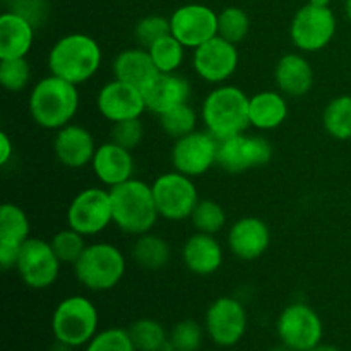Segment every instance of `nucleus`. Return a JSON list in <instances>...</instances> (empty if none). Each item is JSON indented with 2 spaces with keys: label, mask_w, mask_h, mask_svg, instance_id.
<instances>
[{
  "label": "nucleus",
  "mask_w": 351,
  "mask_h": 351,
  "mask_svg": "<svg viewBox=\"0 0 351 351\" xmlns=\"http://www.w3.org/2000/svg\"><path fill=\"white\" fill-rule=\"evenodd\" d=\"M226 243L237 259L256 261L264 256L271 243L269 226L256 216L240 218L230 226Z\"/></svg>",
  "instance_id": "19"
},
{
  "label": "nucleus",
  "mask_w": 351,
  "mask_h": 351,
  "mask_svg": "<svg viewBox=\"0 0 351 351\" xmlns=\"http://www.w3.org/2000/svg\"><path fill=\"white\" fill-rule=\"evenodd\" d=\"M171 34L185 48H199L218 36V12L204 3H185L170 16Z\"/></svg>",
  "instance_id": "15"
},
{
  "label": "nucleus",
  "mask_w": 351,
  "mask_h": 351,
  "mask_svg": "<svg viewBox=\"0 0 351 351\" xmlns=\"http://www.w3.org/2000/svg\"><path fill=\"white\" fill-rule=\"evenodd\" d=\"M127 263L122 250L108 242L91 243L74 264L79 285L91 291H108L125 276Z\"/></svg>",
  "instance_id": "6"
},
{
  "label": "nucleus",
  "mask_w": 351,
  "mask_h": 351,
  "mask_svg": "<svg viewBox=\"0 0 351 351\" xmlns=\"http://www.w3.org/2000/svg\"><path fill=\"white\" fill-rule=\"evenodd\" d=\"M101 60V48L95 38L84 33H71L50 48L47 62L50 74L79 86L99 71Z\"/></svg>",
  "instance_id": "4"
},
{
  "label": "nucleus",
  "mask_w": 351,
  "mask_h": 351,
  "mask_svg": "<svg viewBox=\"0 0 351 351\" xmlns=\"http://www.w3.org/2000/svg\"><path fill=\"white\" fill-rule=\"evenodd\" d=\"M308 3H312V5H317V7H329L331 0H308Z\"/></svg>",
  "instance_id": "44"
},
{
  "label": "nucleus",
  "mask_w": 351,
  "mask_h": 351,
  "mask_svg": "<svg viewBox=\"0 0 351 351\" xmlns=\"http://www.w3.org/2000/svg\"><path fill=\"white\" fill-rule=\"evenodd\" d=\"M112 71L113 79H119V81L132 84L139 89H143L158 74V69L149 51L143 47L127 48V50L120 51L113 58Z\"/></svg>",
  "instance_id": "26"
},
{
  "label": "nucleus",
  "mask_w": 351,
  "mask_h": 351,
  "mask_svg": "<svg viewBox=\"0 0 351 351\" xmlns=\"http://www.w3.org/2000/svg\"><path fill=\"white\" fill-rule=\"evenodd\" d=\"M273 158V146L263 136L239 134L230 139L219 141L218 167L228 173H242L267 165Z\"/></svg>",
  "instance_id": "14"
},
{
  "label": "nucleus",
  "mask_w": 351,
  "mask_h": 351,
  "mask_svg": "<svg viewBox=\"0 0 351 351\" xmlns=\"http://www.w3.org/2000/svg\"><path fill=\"white\" fill-rule=\"evenodd\" d=\"M29 218L23 208L3 202L0 208V266L3 271L16 267L23 243L29 239Z\"/></svg>",
  "instance_id": "20"
},
{
  "label": "nucleus",
  "mask_w": 351,
  "mask_h": 351,
  "mask_svg": "<svg viewBox=\"0 0 351 351\" xmlns=\"http://www.w3.org/2000/svg\"><path fill=\"white\" fill-rule=\"evenodd\" d=\"M98 308L82 295L64 298L51 315V332L55 341L67 348L88 345L98 332Z\"/></svg>",
  "instance_id": "5"
},
{
  "label": "nucleus",
  "mask_w": 351,
  "mask_h": 351,
  "mask_svg": "<svg viewBox=\"0 0 351 351\" xmlns=\"http://www.w3.org/2000/svg\"><path fill=\"white\" fill-rule=\"evenodd\" d=\"M273 351H291V350H288L287 346H285V345H281L280 348H278V350H273Z\"/></svg>",
  "instance_id": "46"
},
{
  "label": "nucleus",
  "mask_w": 351,
  "mask_h": 351,
  "mask_svg": "<svg viewBox=\"0 0 351 351\" xmlns=\"http://www.w3.org/2000/svg\"><path fill=\"white\" fill-rule=\"evenodd\" d=\"M182 261L195 276H211L223 264V247L215 235L195 232L185 240Z\"/></svg>",
  "instance_id": "23"
},
{
  "label": "nucleus",
  "mask_w": 351,
  "mask_h": 351,
  "mask_svg": "<svg viewBox=\"0 0 351 351\" xmlns=\"http://www.w3.org/2000/svg\"><path fill=\"white\" fill-rule=\"evenodd\" d=\"M322 125L338 141L351 139V96L343 95L331 99L322 112Z\"/></svg>",
  "instance_id": "30"
},
{
  "label": "nucleus",
  "mask_w": 351,
  "mask_h": 351,
  "mask_svg": "<svg viewBox=\"0 0 351 351\" xmlns=\"http://www.w3.org/2000/svg\"><path fill=\"white\" fill-rule=\"evenodd\" d=\"M249 326L247 311L233 297H219L206 311L204 329L213 343L219 348H232L243 339Z\"/></svg>",
  "instance_id": "10"
},
{
  "label": "nucleus",
  "mask_w": 351,
  "mask_h": 351,
  "mask_svg": "<svg viewBox=\"0 0 351 351\" xmlns=\"http://www.w3.org/2000/svg\"><path fill=\"white\" fill-rule=\"evenodd\" d=\"M274 81L285 96L300 98L314 86V69L304 55L287 53L274 67Z\"/></svg>",
  "instance_id": "24"
},
{
  "label": "nucleus",
  "mask_w": 351,
  "mask_h": 351,
  "mask_svg": "<svg viewBox=\"0 0 351 351\" xmlns=\"http://www.w3.org/2000/svg\"><path fill=\"white\" fill-rule=\"evenodd\" d=\"M113 223L110 191L88 187L79 192L67 208V225L84 237L101 233Z\"/></svg>",
  "instance_id": "11"
},
{
  "label": "nucleus",
  "mask_w": 351,
  "mask_h": 351,
  "mask_svg": "<svg viewBox=\"0 0 351 351\" xmlns=\"http://www.w3.org/2000/svg\"><path fill=\"white\" fill-rule=\"evenodd\" d=\"M250 127L257 130H274L288 119V103L283 93L261 91L249 99Z\"/></svg>",
  "instance_id": "27"
},
{
  "label": "nucleus",
  "mask_w": 351,
  "mask_h": 351,
  "mask_svg": "<svg viewBox=\"0 0 351 351\" xmlns=\"http://www.w3.org/2000/svg\"><path fill=\"white\" fill-rule=\"evenodd\" d=\"M84 351H137L134 346L129 329L108 328L98 331L91 341L84 346Z\"/></svg>",
  "instance_id": "38"
},
{
  "label": "nucleus",
  "mask_w": 351,
  "mask_h": 351,
  "mask_svg": "<svg viewBox=\"0 0 351 351\" xmlns=\"http://www.w3.org/2000/svg\"><path fill=\"white\" fill-rule=\"evenodd\" d=\"M249 99L239 86L218 84L208 93L201 106V119L208 132L218 141L243 134L250 127Z\"/></svg>",
  "instance_id": "2"
},
{
  "label": "nucleus",
  "mask_w": 351,
  "mask_h": 351,
  "mask_svg": "<svg viewBox=\"0 0 351 351\" xmlns=\"http://www.w3.org/2000/svg\"><path fill=\"white\" fill-rule=\"evenodd\" d=\"M10 10L26 17L36 27L38 24L43 23L45 14H47V5H45L43 0H12Z\"/></svg>",
  "instance_id": "41"
},
{
  "label": "nucleus",
  "mask_w": 351,
  "mask_h": 351,
  "mask_svg": "<svg viewBox=\"0 0 351 351\" xmlns=\"http://www.w3.org/2000/svg\"><path fill=\"white\" fill-rule=\"evenodd\" d=\"M151 187L160 218L168 221L191 219L195 206L201 201L194 180L177 170L160 175Z\"/></svg>",
  "instance_id": "7"
},
{
  "label": "nucleus",
  "mask_w": 351,
  "mask_h": 351,
  "mask_svg": "<svg viewBox=\"0 0 351 351\" xmlns=\"http://www.w3.org/2000/svg\"><path fill=\"white\" fill-rule=\"evenodd\" d=\"M191 221L197 232L216 235L225 228L226 213L219 206V202L213 201V199H201L192 213Z\"/></svg>",
  "instance_id": "34"
},
{
  "label": "nucleus",
  "mask_w": 351,
  "mask_h": 351,
  "mask_svg": "<svg viewBox=\"0 0 351 351\" xmlns=\"http://www.w3.org/2000/svg\"><path fill=\"white\" fill-rule=\"evenodd\" d=\"M239 60L237 45L230 43L221 36L206 41L204 45L195 48L192 55L195 74L209 84H223L228 81L235 74Z\"/></svg>",
  "instance_id": "16"
},
{
  "label": "nucleus",
  "mask_w": 351,
  "mask_h": 351,
  "mask_svg": "<svg viewBox=\"0 0 351 351\" xmlns=\"http://www.w3.org/2000/svg\"><path fill=\"white\" fill-rule=\"evenodd\" d=\"M171 34L170 27V17L158 16V14H151V16H144L143 19L137 21L136 27H134V36L139 47L149 48L151 45L156 43L163 36Z\"/></svg>",
  "instance_id": "39"
},
{
  "label": "nucleus",
  "mask_w": 351,
  "mask_h": 351,
  "mask_svg": "<svg viewBox=\"0 0 351 351\" xmlns=\"http://www.w3.org/2000/svg\"><path fill=\"white\" fill-rule=\"evenodd\" d=\"M171 249L160 235L147 232L136 237L132 245V259L139 267L146 271H158L170 263Z\"/></svg>",
  "instance_id": "28"
},
{
  "label": "nucleus",
  "mask_w": 351,
  "mask_h": 351,
  "mask_svg": "<svg viewBox=\"0 0 351 351\" xmlns=\"http://www.w3.org/2000/svg\"><path fill=\"white\" fill-rule=\"evenodd\" d=\"M336 34V17L329 7L307 3L300 7L290 24V38L300 51H319L328 47Z\"/></svg>",
  "instance_id": "12"
},
{
  "label": "nucleus",
  "mask_w": 351,
  "mask_h": 351,
  "mask_svg": "<svg viewBox=\"0 0 351 351\" xmlns=\"http://www.w3.org/2000/svg\"><path fill=\"white\" fill-rule=\"evenodd\" d=\"M147 51H149L158 72H163V74L178 72V69L184 64L185 47L173 34H168V36L158 40L156 43L147 48Z\"/></svg>",
  "instance_id": "31"
},
{
  "label": "nucleus",
  "mask_w": 351,
  "mask_h": 351,
  "mask_svg": "<svg viewBox=\"0 0 351 351\" xmlns=\"http://www.w3.org/2000/svg\"><path fill=\"white\" fill-rule=\"evenodd\" d=\"M129 335L132 338L137 351H163L168 350L170 332L165 329L156 319L144 317L132 322L129 328Z\"/></svg>",
  "instance_id": "29"
},
{
  "label": "nucleus",
  "mask_w": 351,
  "mask_h": 351,
  "mask_svg": "<svg viewBox=\"0 0 351 351\" xmlns=\"http://www.w3.org/2000/svg\"><path fill=\"white\" fill-rule=\"evenodd\" d=\"M160 125L167 136L173 137V139H180V137L195 130V127H197V113L189 103H184V105L175 106V108L160 115Z\"/></svg>",
  "instance_id": "33"
},
{
  "label": "nucleus",
  "mask_w": 351,
  "mask_h": 351,
  "mask_svg": "<svg viewBox=\"0 0 351 351\" xmlns=\"http://www.w3.org/2000/svg\"><path fill=\"white\" fill-rule=\"evenodd\" d=\"M96 106L103 119L108 120L110 123L141 119V115L147 110L143 91L136 86L119 81V79L106 82L99 89L98 96H96Z\"/></svg>",
  "instance_id": "17"
},
{
  "label": "nucleus",
  "mask_w": 351,
  "mask_h": 351,
  "mask_svg": "<svg viewBox=\"0 0 351 351\" xmlns=\"http://www.w3.org/2000/svg\"><path fill=\"white\" fill-rule=\"evenodd\" d=\"M141 91H143L147 112L160 117L175 106L189 103L192 88L189 79L178 72H171V74L158 72Z\"/></svg>",
  "instance_id": "18"
},
{
  "label": "nucleus",
  "mask_w": 351,
  "mask_h": 351,
  "mask_svg": "<svg viewBox=\"0 0 351 351\" xmlns=\"http://www.w3.org/2000/svg\"><path fill=\"white\" fill-rule=\"evenodd\" d=\"M345 9H346V16H348V19L351 21V0H346Z\"/></svg>",
  "instance_id": "45"
},
{
  "label": "nucleus",
  "mask_w": 351,
  "mask_h": 351,
  "mask_svg": "<svg viewBox=\"0 0 351 351\" xmlns=\"http://www.w3.org/2000/svg\"><path fill=\"white\" fill-rule=\"evenodd\" d=\"M308 351H341L338 348V346L335 345H326V343H319L317 346H314V348H311Z\"/></svg>",
  "instance_id": "43"
},
{
  "label": "nucleus",
  "mask_w": 351,
  "mask_h": 351,
  "mask_svg": "<svg viewBox=\"0 0 351 351\" xmlns=\"http://www.w3.org/2000/svg\"><path fill=\"white\" fill-rule=\"evenodd\" d=\"M163 351H171V350H163Z\"/></svg>",
  "instance_id": "47"
},
{
  "label": "nucleus",
  "mask_w": 351,
  "mask_h": 351,
  "mask_svg": "<svg viewBox=\"0 0 351 351\" xmlns=\"http://www.w3.org/2000/svg\"><path fill=\"white\" fill-rule=\"evenodd\" d=\"M31 67L24 58H0V84L10 93H19L29 84Z\"/></svg>",
  "instance_id": "37"
},
{
  "label": "nucleus",
  "mask_w": 351,
  "mask_h": 351,
  "mask_svg": "<svg viewBox=\"0 0 351 351\" xmlns=\"http://www.w3.org/2000/svg\"><path fill=\"white\" fill-rule=\"evenodd\" d=\"M91 168L96 178L108 189L130 180L134 175L132 151L119 146L113 141L103 143L96 147Z\"/></svg>",
  "instance_id": "22"
},
{
  "label": "nucleus",
  "mask_w": 351,
  "mask_h": 351,
  "mask_svg": "<svg viewBox=\"0 0 351 351\" xmlns=\"http://www.w3.org/2000/svg\"><path fill=\"white\" fill-rule=\"evenodd\" d=\"M34 43V26L21 14L7 10L0 16V58H24Z\"/></svg>",
  "instance_id": "25"
},
{
  "label": "nucleus",
  "mask_w": 351,
  "mask_h": 351,
  "mask_svg": "<svg viewBox=\"0 0 351 351\" xmlns=\"http://www.w3.org/2000/svg\"><path fill=\"white\" fill-rule=\"evenodd\" d=\"M108 191L112 197L113 225L120 232L139 237L153 230L160 213L151 185L137 178H130Z\"/></svg>",
  "instance_id": "3"
},
{
  "label": "nucleus",
  "mask_w": 351,
  "mask_h": 351,
  "mask_svg": "<svg viewBox=\"0 0 351 351\" xmlns=\"http://www.w3.org/2000/svg\"><path fill=\"white\" fill-rule=\"evenodd\" d=\"M31 119L47 130L69 125L79 110L77 86L50 74L33 86L27 99Z\"/></svg>",
  "instance_id": "1"
},
{
  "label": "nucleus",
  "mask_w": 351,
  "mask_h": 351,
  "mask_svg": "<svg viewBox=\"0 0 351 351\" xmlns=\"http://www.w3.org/2000/svg\"><path fill=\"white\" fill-rule=\"evenodd\" d=\"M96 143L93 134L86 127L69 123L57 130L53 137V153L58 163L77 170L91 165L96 153Z\"/></svg>",
  "instance_id": "21"
},
{
  "label": "nucleus",
  "mask_w": 351,
  "mask_h": 351,
  "mask_svg": "<svg viewBox=\"0 0 351 351\" xmlns=\"http://www.w3.org/2000/svg\"><path fill=\"white\" fill-rule=\"evenodd\" d=\"M204 341V329L192 319L177 322L170 331L168 350L171 351H199Z\"/></svg>",
  "instance_id": "36"
},
{
  "label": "nucleus",
  "mask_w": 351,
  "mask_h": 351,
  "mask_svg": "<svg viewBox=\"0 0 351 351\" xmlns=\"http://www.w3.org/2000/svg\"><path fill=\"white\" fill-rule=\"evenodd\" d=\"M14 154V143L9 134L0 132V165H7Z\"/></svg>",
  "instance_id": "42"
},
{
  "label": "nucleus",
  "mask_w": 351,
  "mask_h": 351,
  "mask_svg": "<svg viewBox=\"0 0 351 351\" xmlns=\"http://www.w3.org/2000/svg\"><path fill=\"white\" fill-rule=\"evenodd\" d=\"M219 141L208 130H194L187 136L175 139L171 147L173 168L187 177L204 175L218 163Z\"/></svg>",
  "instance_id": "13"
},
{
  "label": "nucleus",
  "mask_w": 351,
  "mask_h": 351,
  "mask_svg": "<svg viewBox=\"0 0 351 351\" xmlns=\"http://www.w3.org/2000/svg\"><path fill=\"white\" fill-rule=\"evenodd\" d=\"M60 266L62 263L51 249L50 242L29 237L21 247L14 269L27 288L47 290L57 283Z\"/></svg>",
  "instance_id": "9"
},
{
  "label": "nucleus",
  "mask_w": 351,
  "mask_h": 351,
  "mask_svg": "<svg viewBox=\"0 0 351 351\" xmlns=\"http://www.w3.org/2000/svg\"><path fill=\"white\" fill-rule=\"evenodd\" d=\"M144 137V125L141 119H129L122 122L112 123L110 130V141H113L119 146L125 149L134 151L141 144Z\"/></svg>",
  "instance_id": "40"
},
{
  "label": "nucleus",
  "mask_w": 351,
  "mask_h": 351,
  "mask_svg": "<svg viewBox=\"0 0 351 351\" xmlns=\"http://www.w3.org/2000/svg\"><path fill=\"white\" fill-rule=\"evenodd\" d=\"M50 245L62 264H72V266L77 263L79 257L88 247L86 245V237L72 230L71 226L55 233L50 240Z\"/></svg>",
  "instance_id": "35"
},
{
  "label": "nucleus",
  "mask_w": 351,
  "mask_h": 351,
  "mask_svg": "<svg viewBox=\"0 0 351 351\" xmlns=\"http://www.w3.org/2000/svg\"><path fill=\"white\" fill-rule=\"evenodd\" d=\"M281 345L291 351H308L322 343L324 326L317 312L307 304H290L281 311L276 321Z\"/></svg>",
  "instance_id": "8"
},
{
  "label": "nucleus",
  "mask_w": 351,
  "mask_h": 351,
  "mask_svg": "<svg viewBox=\"0 0 351 351\" xmlns=\"http://www.w3.org/2000/svg\"><path fill=\"white\" fill-rule=\"evenodd\" d=\"M250 31L249 14L240 7H225L218 14V36L225 38L233 45H239Z\"/></svg>",
  "instance_id": "32"
}]
</instances>
